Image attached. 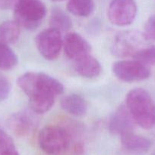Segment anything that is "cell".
Listing matches in <instances>:
<instances>
[{"instance_id": "7402d4cb", "label": "cell", "mask_w": 155, "mask_h": 155, "mask_svg": "<svg viewBox=\"0 0 155 155\" xmlns=\"http://www.w3.org/2000/svg\"><path fill=\"white\" fill-rule=\"evenodd\" d=\"M144 36L145 39L155 40V15L150 17L146 22Z\"/></svg>"}, {"instance_id": "7c38bea8", "label": "cell", "mask_w": 155, "mask_h": 155, "mask_svg": "<svg viewBox=\"0 0 155 155\" xmlns=\"http://www.w3.org/2000/svg\"><path fill=\"white\" fill-rule=\"evenodd\" d=\"M76 72L84 78L98 77L102 71L100 62L91 54H88L74 61Z\"/></svg>"}, {"instance_id": "5b68a950", "label": "cell", "mask_w": 155, "mask_h": 155, "mask_svg": "<svg viewBox=\"0 0 155 155\" xmlns=\"http://www.w3.org/2000/svg\"><path fill=\"white\" fill-rule=\"evenodd\" d=\"M112 71L119 80L127 83L147 80L150 76V71L147 66L137 60L115 62L112 64Z\"/></svg>"}, {"instance_id": "30bf717a", "label": "cell", "mask_w": 155, "mask_h": 155, "mask_svg": "<svg viewBox=\"0 0 155 155\" xmlns=\"http://www.w3.org/2000/svg\"><path fill=\"white\" fill-rule=\"evenodd\" d=\"M64 51L68 58L74 61L90 54L91 45L81 35L70 33L65 36L63 41Z\"/></svg>"}, {"instance_id": "9c48e42d", "label": "cell", "mask_w": 155, "mask_h": 155, "mask_svg": "<svg viewBox=\"0 0 155 155\" xmlns=\"http://www.w3.org/2000/svg\"><path fill=\"white\" fill-rule=\"evenodd\" d=\"M135 122L126 106H120L111 116L109 120V130L112 133L120 137L132 133Z\"/></svg>"}, {"instance_id": "8992f818", "label": "cell", "mask_w": 155, "mask_h": 155, "mask_svg": "<svg viewBox=\"0 0 155 155\" xmlns=\"http://www.w3.org/2000/svg\"><path fill=\"white\" fill-rule=\"evenodd\" d=\"M137 5L134 0H112L108 8V18L112 24L126 27L136 18Z\"/></svg>"}, {"instance_id": "52a82bcc", "label": "cell", "mask_w": 155, "mask_h": 155, "mask_svg": "<svg viewBox=\"0 0 155 155\" xmlns=\"http://www.w3.org/2000/svg\"><path fill=\"white\" fill-rule=\"evenodd\" d=\"M36 45L40 54L45 59H56L63 45L60 31L50 28L41 31L36 38Z\"/></svg>"}, {"instance_id": "6da1fadb", "label": "cell", "mask_w": 155, "mask_h": 155, "mask_svg": "<svg viewBox=\"0 0 155 155\" xmlns=\"http://www.w3.org/2000/svg\"><path fill=\"white\" fill-rule=\"evenodd\" d=\"M17 83L28 97L31 110L36 114L49 111L56 97L64 92V86L59 80L43 72L24 73Z\"/></svg>"}, {"instance_id": "2e32d148", "label": "cell", "mask_w": 155, "mask_h": 155, "mask_svg": "<svg viewBox=\"0 0 155 155\" xmlns=\"http://www.w3.org/2000/svg\"><path fill=\"white\" fill-rule=\"evenodd\" d=\"M50 27L59 31H67L72 27V21L63 10L54 7L51 11L50 19Z\"/></svg>"}, {"instance_id": "e0dca14e", "label": "cell", "mask_w": 155, "mask_h": 155, "mask_svg": "<svg viewBox=\"0 0 155 155\" xmlns=\"http://www.w3.org/2000/svg\"><path fill=\"white\" fill-rule=\"evenodd\" d=\"M95 4L94 0H69L67 9L72 15L86 18L94 12Z\"/></svg>"}, {"instance_id": "d4e9b609", "label": "cell", "mask_w": 155, "mask_h": 155, "mask_svg": "<svg viewBox=\"0 0 155 155\" xmlns=\"http://www.w3.org/2000/svg\"><path fill=\"white\" fill-rule=\"evenodd\" d=\"M152 155H155V152H154V153H153V154H152Z\"/></svg>"}, {"instance_id": "603a6c76", "label": "cell", "mask_w": 155, "mask_h": 155, "mask_svg": "<svg viewBox=\"0 0 155 155\" xmlns=\"http://www.w3.org/2000/svg\"><path fill=\"white\" fill-rule=\"evenodd\" d=\"M18 0H0V10H8L15 7Z\"/></svg>"}, {"instance_id": "44dd1931", "label": "cell", "mask_w": 155, "mask_h": 155, "mask_svg": "<svg viewBox=\"0 0 155 155\" xmlns=\"http://www.w3.org/2000/svg\"><path fill=\"white\" fill-rule=\"evenodd\" d=\"M12 90V85L5 76L0 73V102L9 98Z\"/></svg>"}, {"instance_id": "7a4b0ae2", "label": "cell", "mask_w": 155, "mask_h": 155, "mask_svg": "<svg viewBox=\"0 0 155 155\" xmlns=\"http://www.w3.org/2000/svg\"><path fill=\"white\" fill-rule=\"evenodd\" d=\"M126 107L135 124L144 130L155 126V104L150 94L144 89L137 88L128 92Z\"/></svg>"}, {"instance_id": "ac0fdd59", "label": "cell", "mask_w": 155, "mask_h": 155, "mask_svg": "<svg viewBox=\"0 0 155 155\" xmlns=\"http://www.w3.org/2000/svg\"><path fill=\"white\" fill-rule=\"evenodd\" d=\"M18 56L8 45L0 44V69L3 71L12 70L17 66Z\"/></svg>"}, {"instance_id": "5bb4252c", "label": "cell", "mask_w": 155, "mask_h": 155, "mask_svg": "<svg viewBox=\"0 0 155 155\" xmlns=\"http://www.w3.org/2000/svg\"><path fill=\"white\" fill-rule=\"evenodd\" d=\"M62 108L74 117H82L87 113L88 103L78 94H70L64 97L61 101Z\"/></svg>"}, {"instance_id": "8fae6325", "label": "cell", "mask_w": 155, "mask_h": 155, "mask_svg": "<svg viewBox=\"0 0 155 155\" xmlns=\"http://www.w3.org/2000/svg\"><path fill=\"white\" fill-rule=\"evenodd\" d=\"M141 42L140 35L134 32H124L115 39L112 46V52L119 56H133L140 50L138 46Z\"/></svg>"}, {"instance_id": "277c9868", "label": "cell", "mask_w": 155, "mask_h": 155, "mask_svg": "<svg viewBox=\"0 0 155 155\" xmlns=\"http://www.w3.org/2000/svg\"><path fill=\"white\" fill-rule=\"evenodd\" d=\"M46 15V8L41 0H18L14 7L15 21L26 30L37 28Z\"/></svg>"}, {"instance_id": "4fadbf2b", "label": "cell", "mask_w": 155, "mask_h": 155, "mask_svg": "<svg viewBox=\"0 0 155 155\" xmlns=\"http://www.w3.org/2000/svg\"><path fill=\"white\" fill-rule=\"evenodd\" d=\"M121 142L126 151L137 154L147 152L151 146V142L149 139L138 136L133 132L121 136Z\"/></svg>"}, {"instance_id": "d6986e66", "label": "cell", "mask_w": 155, "mask_h": 155, "mask_svg": "<svg viewBox=\"0 0 155 155\" xmlns=\"http://www.w3.org/2000/svg\"><path fill=\"white\" fill-rule=\"evenodd\" d=\"M0 155H19L12 139L2 128H0Z\"/></svg>"}, {"instance_id": "ba28073f", "label": "cell", "mask_w": 155, "mask_h": 155, "mask_svg": "<svg viewBox=\"0 0 155 155\" xmlns=\"http://www.w3.org/2000/svg\"><path fill=\"white\" fill-rule=\"evenodd\" d=\"M8 127L18 137L29 136L37 124L35 116L28 111H19L11 115L8 119Z\"/></svg>"}, {"instance_id": "ffe728a7", "label": "cell", "mask_w": 155, "mask_h": 155, "mask_svg": "<svg viewBox=\"0 0 155 155\" xmlns=\"http://www.w3.org/2000/svg\"><path fill=\"white\" fill-rule=\"evenodd\" d=\"M135 60L144 65H155V46L141 48L133 55Z\"/></svg>"}, {"instance_id": "cb8c5ba5", "label": "cell", "mask_w": 155, "mask_h": 155, "mask_svg": "<svg viewBox=\"0 0 155 155\" xmlns=\"http://www.w3.org/2000/svg\"><path fill=\"white\" fill-rule=\"evenodd\" d=\"M53 2H61V1H64V0H52Z\"/></svg>"}, {"instance_id": "3957f363", "label": "cell", "mask_w": 155, "mask_h": 155, "mask_svg": "<svg viewBox=\"0 0 155 155\" xmlns=\"http://www.w3.org/2000/svg\"><path fill=\"white\" fill-rule=\"evenodd\" d=\"M71 136L63 127L48 125L42 129L38 135V144L43 151L50 155H60L68 149Z\"/></svg>"}, {"instance_id": "9a60e30c", "label": "cell", "mask_w": 155, "mask_h": 155, "mask_svg": "<svg viewBox=\"0 0 155 155\" xmlns=\"http://www.w3.org/2000/svg\"><path fill=\"white\" fill-rule=\"evenodd\" d=\"M20 26L15 21H9L0 24V44L15 43L20 36Z\"/></svg>"}]
</instances>
